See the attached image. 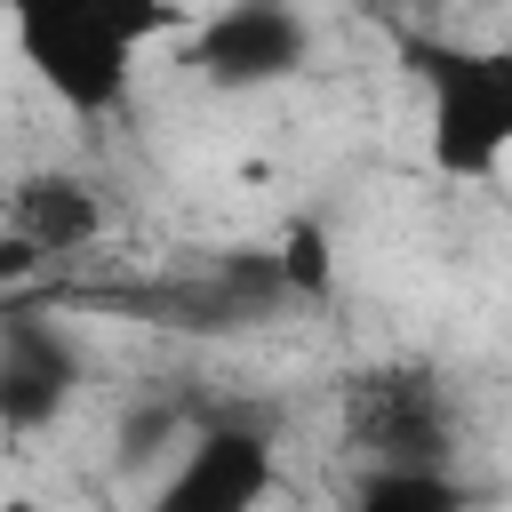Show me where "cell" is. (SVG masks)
Masks as SVG:
<instances>
[{
    "instance_id": "obj_1",
    "label": "cell",
    "mask_w": 512,
    "mask_h": 512,
    "mask_svg": "<svg viewBox=\"0 0 512 512\" xmlns=\"http://www.w3.org/2000/svg\"><path fill=\"white\" fill-rule=\"evenodd\" d=\"M184 24H192L184 8H152V0H24L8 16V40H16V56L32 64V80L64 112L104 120V112L128 104L136 48L168 40Z\"/></svg>"
},
{
    "instance_id": "obj_2",
    "label": "cell",
    "mask_w": 512,
    "mask_h": 512,
    "mask_svg": "<svg viewBox=\"0 0 512 512\" xmlns=\"http://www.w3.org/2000/svg\"><path fill=\"white\" fill-rule=\"evenodd\" d=\"M336 424L344 448L360 456V472H456V384L432 360H368L344 376L336 392Z\"/></svg>"
},
{
    "instance_id": "obj_3",
    "label": "cell",
    "mask_w": 512,
    "mask_h": 512,
    "mask_svg": "<svg viewBox=\"0 0 512 512\" xmlns=\"http://www.w3.org/2000/svg\"><path fill=\"white\" fill-rule=\"evenodd\" d=\"M408 64L424 80V144L440 176L488 184L512 144V56L464 48V40H408Z\"/></svg>"
},
{
    "instance_id": "obj_4",
    "label": "cell",
    "mask_w": 512,
    "mask_h": 512,
    "mask_svg": "<svg viewBox=\"0 0 512 512\" xmlns=\"http://www.w3.org/2000/svg\"><path fill=\"white\" fill-rule=\"evenodd\" d=\"M280 480V448L264 416H224L200 408L192 440L176 448L168 480L152 488V512H264Z\"/></svg>"
},
{
    "instance_id": "obj_5",
    "label": "cell",
    "mask_w": 512,
    "mask_h": 512,
    "mask_svg": "<svg viewBox=\"0 0 512 512\" xmlns=\"http://www.w3.org/2000/svg\"><path fill=\"white\" fill-rule=\"evenodd\" d=\"M304 56H312V24L280 0H232L184 24V64L224 96L280 88L288 72H304Z\"/></svg>"
},
{
    "instance_id": "obj_6",
    "label": "cell",
    "mask_w": 512,
    "mask_h": 512,
    "mask_svg": "<svg viewBox=\"0 0 512 512\" xmlns=\"http://www.w3.org/2000/svg\"><path fill=\"white\" fill-rule=\"evenodd\" d=\"M80 392V344L48 320L8 304L0 312V432H40Z\"/></svg>"
},
{
    "instance_id": "obj_7",
    "label": "cell",
    "mask_w": 512,
    "mask_h": 512,
    "mask_svg": "<svg viewBox=\"0 0 512 512\" xmlns=\"http://www.w3.org/2000/svg\"><path fill=\"white\" fill-rule=\"evenodd\" d=\"M96 232H104V200H96V184L72 176V168H32V176H16L8 200H0V248H16L24 264L80 256Z\"/></svg>"
},
{
    "instance_id": "obj_8",
    "label": "cell",
    "mask_w": 512,
    "mask_h": 512,
    "mask_svg": "<svg viewBox=\"0 0 512 512\" xmlns=\"http://www.w3.org/2000/svg\"><path fill=\"white\" fill-rule=\"evenodd\" d=\"M344 512H472V488L456 472H360Z\"/></svg>"
},
{
    "instance_id": "obj_9",
    "label": "cell",
    "mask_w": 512,
    "mask_h": 512,
    "mask_svg": "<svg viewBox=\"0 0 512 512\" xmlns=\"http://www.w3.org/2000/svg\"><path fill=\"white\" fill-rule=\"evenodd\" d=\"M192 424H200V408H192V400H144L136 416H120V464H152V456L184 448V440H192Z\"/></svg>"
},
{
    "instance_id": "obj_10",
    "label": "cell",
    "mask_w": 512,
    "mask_h": 512,
    "mask_svg": "<svg viewBox=\"0 0 512 512\" xmlns=\"http://www.w3.org/2000/svg\"><path fill=\"white\" fill-rule=\"evenodd\" d=\"M272 272H280V296H328V280H336L328 232H320V224H296V232L272 248Z\"/></svg>"
},
{
    "instance_id": "obj_11",
    "label": "cell",
    "mask_w": 512,
    "mask_h": 512,
    "mask_svg": "<svg viewBox=\"0 0 512 512\" xmlns=\"http://www.w3.org/2000/svg\"><path fill=\"white\" fill-rule=\"evenodd\" d=\"M0 512H40V504L32 496H0Z\"/></svg>"
}]
</instances>
